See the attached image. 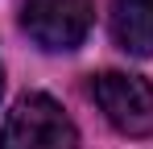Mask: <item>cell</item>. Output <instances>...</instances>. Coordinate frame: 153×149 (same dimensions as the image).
I'll return each mask as SVG.
<instances>
[{"instance_id":"6da1fadb","label":"cell","mask_w":153,"mask_h":149,"mask_svg":"<svg viewBox=\"0 0 153 149\" xmlns=\"http://www.w3.org/2000/svg\"><path fill=\"white\" fill-rule=\"evenodd\" d=\"M0 149H79V133L58 99L29 91L13 104L0 128Z\"/></svg>"},{"instance_id":"7a4b0ae2","label":"cell","mask_w":153,"mask_h":149,"mask_svg":"<svg viewBox=\"0 0 153 149\" xmlns=\"http://www.w3.org/2000/svg\"><path fill=\"white\" fill-rule=\"evenodd\" d=\"M91 99L100 104L108 124L124 137H149L153 133V87L141 74L103 71L91 79Z\"/></svg>"},{"instance_id":"3957f363","label":"cell","mask_w":153,"mask_h":149,"mask_svg":"<svg viewBox=\"0 0 153 149\" xmlns=\"http://www.w3.org/2000/svg\"><path fill=\"white\" fill-rule=\"evenodd\" d=\"M21 29L42 50H75L91 29V0H21Z\"/></svg>"},{"instance_id":"277c9868","label":"cell","mask_w":153,"mask_h":149,"mask_svg":"<svg viewBox=\"0 0 153 149\" xmlns=\"http://www.w3.org/2000/svg\"><path fill=\"white\" fill-rule=\"evenodd\" d=\"M112 33L128 54H153V0H112Z\"/></svg>"},{"instance_id":"5b68a950","label":"cell","mask_w":153,"mask_h":149,"mask_svg":"<svg viewBox=\"0 0 153 149\" xmlns=\"http://www.w3.org/2000/svg\"><path fill=\"white\" fill-rule=\"evenodd\" d=\"M0 91H4V71H0Z\"/></svg>"}]
</instances>
